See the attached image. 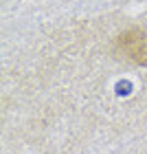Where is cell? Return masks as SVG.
<instances>
[{
	"mask_svg": "<svg viewBox=\"0 0 147 154\" xmlns=\"http://www.w3.org/2000/svg\"><path fill=\"white\" fill-rule=\"evenodd\" d=\"M114 51L132 64L147 66V29L130 26L128 31H121L114 40Z\"/></svg>",
	"mask_w": 147,
	"mask_h": 154,
	"instance_id": "cell-1",
	"label": "cell"
}]
</instances>
